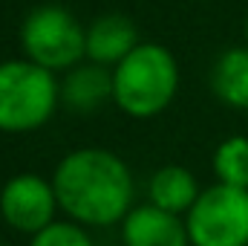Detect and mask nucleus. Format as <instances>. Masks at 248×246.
Returning a JSON list of instances; mask_svg holds the SVG:
<instances>
[{"mask_svg": "<svg viewBox=\"0 0 248 246\" xmlns=\"http://www.w3.org/2000/svg\"><path fill=\"white\" fill-rule=\"evenodd\" d=\"M199 194H202V188L185 165H162L153 171V177L147 183V203H153L170 214H179V217L193 209Z\"/></svg>", "mask_w": 248, "mask_h": 246, "instance_id": "obj_10", "label": "nucleus"}, {"mask_svg": "<svg viewBox=\"0 0 248 246\" xmlns=\"http://www.w3.org/2000/svg\"><path fill=\"white\" fill-rule=\"evenodd\" d=\"M29 246H95L87 226L72 223V220H55L52 226H46L44 232H38Z\"/></svg>", "mask_w": 248, "mask_h": 246, "instance_id": "obj_13", "label": "nucleus"}, {"mask_svg": "<svg viewBox=\"0 0 248 246\" xmlns=\"http://www.w3.org/2000/svg\"><path fill=\"white\" fill-rule=\"evenodd\" d=\"M61 211L58 206V194L52 177H41L32 171L15 174L9 183L0 188V217L6 220L9 229L35 238L38 232H44L46 226H52Z\"/></svg>", "mask_w": 248, "mask_h": 246, "instance_id": "obj_6", "label": "nucleus"}, {"mask_svg": "<svg viewBox=\"0 0 248 246\" xmlns=\"http://www.w3.org/2000/svg\"><path fill=\"white\" fill-rule=\"evenodd\" d=\"M124 246H190L185 217L170 214L153 203L133 206L122 220Z\"/></svg>", "mask_w": 248, "mask_h": 246, "instance_id": "obj_7", "label": "nucleus"}, {"mask_svg": "<svg viewBox=\"0 0 248 246\" xmlns=\"http://www.w3.org/2000/svg\"><path fill=\"white\" fill-rule=\"evenodd\" d=\"M179 93V64L162 44H139L113 67V105L130 119L165 113Z\"/></svg>", "mask_w": 248, "mask_h": 246, "instance_id": "obj_2", "label": "nucleus"}, {"mask_svg": "<svg viewBox=\"0 0 248 246\" xmlns=\"http://www.w3.org/2000/svg\"><path fill=\"white\" fill-rule=\"evenodd\" d=\"M185 226L190 246H248V188L225 183L202 188Z\"/></svg>", "mask_w": 248, "mask_h": 246, "instance_id": "obj_5", "label": "nucleus"}, {"mask_svg": "<svg viewBox=\"0 0 248 246\" xmlns=\"http://www.w3.org/2000/svg\"><path fill=\"white\" fill-rule=\"evenodd\" d=\"M61 105L55 72L29 58L0 61V133H32L52 119Z\"/></svg>", "mask_w": 248, "mask_h": 246, "instance_id": "obj_3", "label": "nucleus"}, {"mask_svg": "<svg viewBox=\"0 0 248 246\" xmlns=\"http://www.w3.org/2000/svg\"><path fill=\"white\" fill-rule=\"evenodd\" d=\"M0 246H6V244H0Z\"/></svg>", "mask_w": 248, "mask_h": 246, "instance_id": "obj_15", "label": "nucleus"}, {"mask_svg": "<svg viewBox=\"0 0 248 246\" xmlns=\"http://www.w3.org/2000/svg\"><path fill=\"white\" fill-rule=\"evenodd\" d=\"M214 96L234 110H248V47L225 50L211 70Z\"/></svg>", "mask_w": 248, "mask_h": 246, "instance_id": "obj_11", "label": "nucleus"}, {"mask_svg": "<svg viewBox=\"0 0 248 246\" xmlns=\"http://www.w3.org/2000/svg\"><path fill=\"white\" fill-rule=\"evenodd\" d=\"M246 47H248V15H246Z\"/></svg>", "mask_w": 248, "mask_h": 246, "instance_id": "obj_14", "label": "nucleus"}, {"mask_svg": "<svg viewBox=\"0 0 248 246\" xmlns=\"http://www.w3.org/2000/svg\"><path fill=\"white\" fill-rule=\"evenodd\" d=\"M20 50L23 58L49 72H66L87 58V29L69 9L44 3L23 18Z\"/></svg>", "mask_w": 248, "mask_h": 246, "instance_id": "obj_4", "label": "nucleus"}, {"mask_svg": "<svg viewBox=\"0 0 248 246\" xmlns=\"http://www.w3.org/2000/svg\"><path fill=\"white\" fill-rule=\"evenodd\" d=\"M52 185L61 211L87 229L122 223L136 200V183L127 162L107 148L69 151L55 165Z\"/></svg>", "mask_w": 248, "mask_h": 246, "instance_id": "obj_1", "label": "nucleus"}, {"mask_svg": "<svg viewBox=\"0 0 248 246\" xmlns=\"http://www.w3.org/2000/svg\"><path fill=\"white\" fill-rule=\"evenodd\" d=\"M139 32L136 23L127 15H101L87 26V61L101 64L107 70L119 64L139 47Z\"/></svg>", "mask_w": 248, "mask_h": 246, "instance_id": "obj_8", "label": "nucleus"}, {"mask_svg": "<svg viewBox=\"0 0 248 246\" xmlns=\"http://www.w3.org/2000/svg\"><path fill=\"white\" fill-rule=\"evenodd\" d=\"M104 102H113V70L93 61H81L66 70L61 81V105L75 113H93Z\"/></svg>", "mask_w": 248, "mask_h": 246, "instance_id": "obj_9", "label": "nucleus"}, {"mask_svg": "<svg viewBox=\"0 0 248 246\" xmlns=\"http://www.w3.org/2000/svg\"><path fill=\"white\" fill-rule=\"evenodd\" d=\"M217 183L248 188V136H228L214 151Z\"/></svg>", "mask_w": 248, "mask_h": 246, "instance_id": "obj_12", "label": "nucleus"}]
</instances>
